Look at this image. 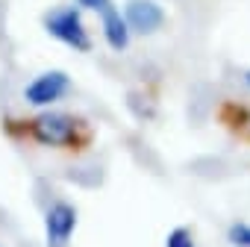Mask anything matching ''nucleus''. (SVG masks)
Masks as SVG:
<instances>
[{
  "label": "nucleus",
  "instance_id": "f257e3e1",
  "mask_svg": "<svg viewBox=\"0 0 250 247\" xmlns=\"http://www.w3.org/2000/svg\"><path fill=\"white\" fill-rule=\"evenodd\" d=\"M24 127L21 133L42 144V147H53V150H68V153H80L88 147L91 142V127L80 118V115H71V112H53V109H44L27 121H21Z\"/></svg>",
  "mask_w": 250,
  "mask_h": 247
},
{
  "label": "nucleus",
  "instance_id": "f03ea898",
  "mask_svg": "<svg viewBox=\"0 0 250 247\" xmlns=\"http://www.w3.org/2000/svg\"><path fill=\"white\" fill-rule=\"evenodd\" d=\"M44 30L62 41L65 47L77 50V53H88L91 50V36L85 30V21H83V9L80 6H59L53 12L44 15Z\"/></svg>",
  "mask_w": 250,
  "mask_h": 247
},
{
  "label": "nucleus",
  "instance_id": "7ed1b4c3",
  "mask_svg": "<svg viewBox=\"0 0 250 247\" xmlns=\"http://www.w3.org/2000/svg\"><path fill=\"white\" fill-rule=\"evenodd\" d=\"M68 91H71V77L59 68H50V71H42L39 77H33L24 85V100L36 109H47L56 100H62Z\"/></svg>",
  "mask_w": 250,
  "mask_h": 247
},
{
  "label": "nucleus",
  "instance_id": "20e7f679",
  "mask_svg": "<svg viewBox=\"0 0 250 247\" xmlns=\"http://www.w3.org/2000/svg\"><path fill=\"white\" fill-rule=\"evenodd\" d=\"M77 229V206L68 200H56L44 212V244L47 247H68Z\"/></svg>",
  "mask_w": 250,
  "mask_h": 247
},
{
  "label": "nucleus",
  "instance_id": "39448f33",
  "mask_svg": "<svg viewBox=\"0 0 250 247\" xmlns=\"http://www.w3.org/2000/svg\"><path fill=\"white\" fill-rule=\"evenodd\" d=\"M165 9L156 0H127L124 3V21H127L130 33L139 36H153L165 27Z\"/></svg>",
  "mask_w": 250,
  "mask_h": 247
},
{
  "label": "nucleus",
  "instance_id": "423d86ee",
  "mask_svg": "<svg viewBox=\"0 0 250 247\" xmlns=\"http://www.w3.org/2000/svg\"><path fill=\"white\" fill-rule=\"evenodd\" d=\"M100 15V30H103V39H106V44L115 50V53H124L130 47V27H127V21H124V12H121V6H115V0H109V3L97 12Z\"/></svg>",
  "mask_w": 250,
  "mask_h": 247
},
{
  "label": "nucleus",
  "instance_id": "0eeeda50",
  "mask_svg": "<svg viewBox=\"0 0 250 247\" xmlns=\"http://www.w3.org/2000/svg\"><path fill=\"white\" fill-rule=\"evenodd\" d=\"M165 247H197V241H194V235H191L188 226H177V229L168 232Z\"/></svg>",
  "mask_w": 250,
  "mask_h": 247
},
{
  "label": "nucleus",
  "instance_id": "6e6552de",
  "mask_svg": "<svg viewBox=\"0 0 250 247\" xmlns=\"http://www.w3.org/2000/svg\"><path fill=\"white\" fill-rule=\"evenodd\" d=\"M229 241L235 247H250V224H232L229 226Z\"/></svg>",
  "mask_w": 250,
  "mask_h": 247
},
{
  "label": "nucleus",
  "instance_id": "1a4fd4ad",
  "mask_svg": "<svg viewBox=\"0 0 250 247\" xmlns=\"http://www.w3.org/2000/svg\"><path fill=\"white\" fill-rule=\"evenodd\" d=\"M247 85H250V71H247Z\"/></svg>",
  "mask_w": 250,
  "mask_h": 247
}]
</instances>
